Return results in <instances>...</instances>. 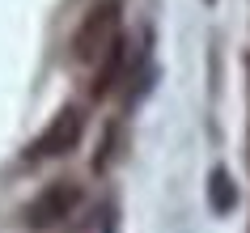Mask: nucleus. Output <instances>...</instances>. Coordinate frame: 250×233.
<instances>
[{
	"label": "nucleus",
	"mask_w": 250,
	"mask_h": 233,
	"mask_svg": "<svg viewBox=\"0 0 250 233\" xmlns=\"http://www.w3.org/2000/svg\"><path fill=\"white\" fill-rule=\"evenodd\" d=\"M119 17H123V0H93L72 34V60H81V64L102 60L106 47L119 39Z\"/></svg>",
	"instance_id": "f257e3e1"
},
{
	"label": "nucleus",
	"mask_w": 250,
	"mask_h": 233,
	"mask_svg": "<svg viewBox=\"0 0 250 233\" xmlns=\"http://www.w3.org/2000/svg\"><path fill=\"white\" fill-rule=\"evenodd\" d=\"M123 64H127V42L115 39L110 47H106V55L98 60V72H93V85H89L93 98H106V93L119 85V77H123Z\"/></svg>",
	"instance_id": "20e7f679"
},
{
	"label": "nucleus",
	"mask_w": 250,
	"mask_h": 233,
	"mask_svg": "<svg viewBox=\"0 0 250 233\" xmlns=\"http://www.w3.org/2000/svg\"><path fill=\"white\" fill-rule=\"evenodd\" d=\"M85 136V115H81V106H64V110H55L51 123L39 131V140L26 148V166H39V161H51V157H64L72 153Z\"/></svg>",
	"instance_id": "7ed1b4c3"
},
{
	"label": "nucleus",
	"mask_w": 250,
	"mask_h": 233,
	"mask_svg": "<svg viewBox=\"0 0 250 233\" xmlns=\"http://www.w3.org/2000/svg\"><path fill=\"white\" fill-rule=\"evenodd\" d=\"M233 204H237V187H233V178H229V169L216 166L208 174V208L216 216H225V212H233Z\"/></svg>",
	"instance_id": "39448f33"
},
{
	"label": "nucleus",
	"mask_w": 250,
	"mask_h": 233,
	"mask_svg": "<svg viewBox=\"0 0 250 233\" xmlns=\"http://www.w3.org/2000/svg\"><path fill=\"white\" fill-rule=\"evenodd\" d=\"M81 199H85V191H81L72 178L47 182V187L21 208V225H26V229H51V225H60V220H68L77 212Z\"/></svg>",
	"instance_id": "f03ea898"
}]
</instances>
